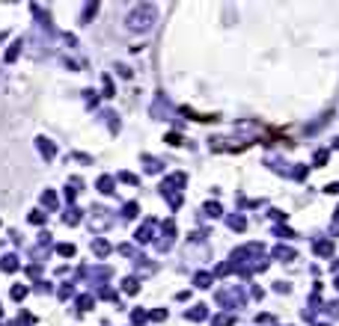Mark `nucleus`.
Returning <instances> with one entry per match:
<instances>
[]
</instances>
